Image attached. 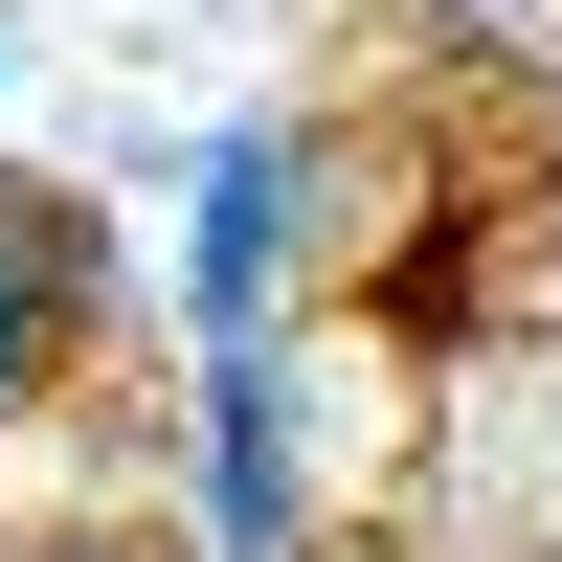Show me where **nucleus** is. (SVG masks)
<instances>
[{"label": "nucleus", "mask_w": 562, "mask_h": 562, "mask_svg": "<svg viewBox=\"0 0 562 562\" xmlns=\"http://www.w3.org/2000/svg\"><path fill=\"white\" fill-rule=\"evenodd\" d=\"M293 225H315V158H293V135H225V158H203V225H180V315H203V360H270V315H293Z\"/></svg>", "instance_id": "f257e3e1"}, {"label": "nucleus", "mask_w": 562, "mask_h": 562, "mask_svg": "<svg viewBox=\"0 0 562 562\" xmlns=\"http://www.w3.org/2000/svg\"><path fill=\"white\" fill-rule=\"evenodd\" d=\"M203 540L225 562H315V473H293V360L203 383Z\"/></svg>", "instance_id": "f03ea898"}, {"label": "nucleus", "mask_w": 562, "mask_h": 562, "mask_svg": "<svg viewBox=\"0 0 562 562\" xmlns=\"http://www.w3.org/2000/svg\"><path fill=\"white\" fill-rule=\"evenodd\" d=\"M90 293H113V248H90V203H45V180H0V428H23L45 383H68Z\"/></svg>", "instance_id": "7ed1b4c3"}, {"label": "nucleus", "mask_w": 562, "mask_h": 562, "mask_svg": "<svg viewBox=\"0 0 562 562\" xmlns=\"http://www.w3.org/2000/svg\"><path fill=\"white\" fill-rule=\"evenodd\" d=\"M68 562H135V540H68Z\"/></svg>", "instance_id": "20e7f679"}, {"label": "nucleus", "mask_w": 562, "mask_h": 562, "mask_svg": "<svg viewBox=\"0 0 562 562\" xmlns=\"http://www.w3.org/2000/svg\"><path fill=\"white\" fill-rule=\"evenodd\" d=\"M0 68H23V45H0Z\"/></svg>", "instance_id": "39448f33"}]
</instances>
